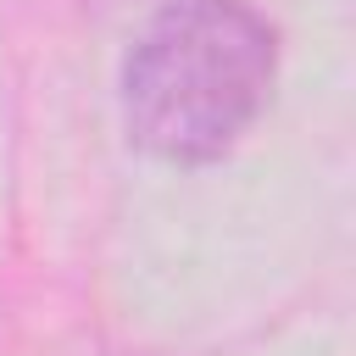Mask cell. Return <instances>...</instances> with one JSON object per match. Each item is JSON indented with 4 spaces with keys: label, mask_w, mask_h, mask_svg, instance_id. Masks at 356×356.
<instances>
[{
    "label": "cell",
    "mask_w": 356,
    "mask_h": 356,
    "mask_svg": "<svg viewBox=\"0 0 356 356\" xmlns=\"http://www.w3.org/2000/svg\"><path fill=\"white\" fill-rule=\"evenodd\" d=\"M278 28L250 0H167L122 61V128L172 167L228 156L273 100Z\"/></svg>",
    "instance_id": "1"
}]
</instances>
